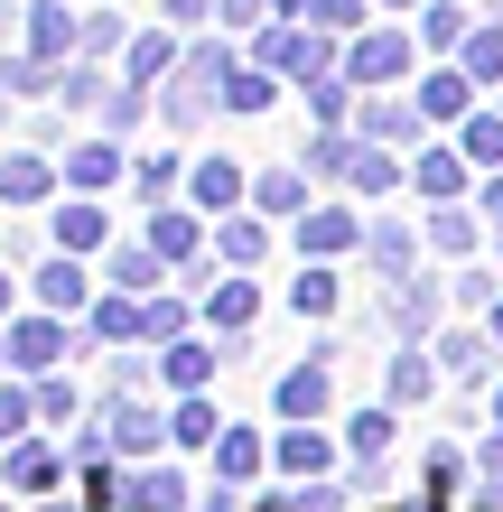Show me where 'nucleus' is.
<instances>
[{
  "label": "nucleus",
  "mask_w": 503,
  "mask_h": 512,
  "mask_svg": "<svg viewBox=\"0 0 503 512\" xmlns=\"http://www.w3.org/2000/svg\"><path fill=\"white\" fill-rule=\"evenodd\" d=\"M0 345H10V373H19V382H38V373H56V364L75 354V317H56V308L28 298L19 317H0Z\"/></svg>",
  "instance_id": "nucleus-3"
},
{
  "label": "nucleus",
  "mask_w": 503,
  "mask_h": 512,
  "mask_svg": "<svg viewBox=\"0 0 503 512\" xmlns=\"http://www.w3.org/2000/svg\"><path fill=\"white\" fill-rule=\"evenodd\" d=\"M56 168H66V187L75 196H112V187H131V149L112 140V131H84L56 149Z\"/></svg>",
  "instance_id": "nucleus-8"
},
{
  "label": "nucleus",
  "mask_w": 503,
  "mask_h": 512,
  "mask_svg": "<svg viewBox=\"0 0 503 512\" xmlns=\"http://www.w3.org/2000/svg\"><path fill=\"white\" fill-rule=\"evenodd\" d=\"M494 429H503V382H494Z\"/></svg>",
  "instance_id": "nucleus-60"
},
{
  "label": "nucleus",
  "mask_w": 503,
  "mask_h": 512,
  "mask_svg": "<svg viewBox=\"0 0 503 512\" xmlns=\"http://www.w3.org/2000/svg\"><path fill=\"white\" fill-rule=\"evenodd\" d=\"M289 233H299V252H308V261H345V252H364V215H354V205H308Z\"/></svg>",
  "instance_id": "nucleus-15"
},
{
  "label": "nucleus",
  "mask_w": 503,
  "mask_h": 512,
  "mask_svg": "<svg viewBox=\"0 0 503 512\" xmlns=\"http://www.w3.org/2000/svg\"><path fill=\"white\" fill-rule=\"evenodd\" d=\"M410 103H420L429 122H448V131H457L466 112H476V75H466L457 56H448V66H438V75H420V84H410Z\"/></svg>",
  "instance_id": "nucleus-20"
},
{
  "label": "nucleus",
  "mask_w": 503,
  "mask_h": 512,
  "mask_svg": "<svg viewBox=\"0 0 503 512\" xmlns=\"http://www.w3.org/2000/svg\"><path fill=\"white\" fill-rule=\"evenodd\" d=\"M364 261H373V280H401V270H420V233L401 215H373L364 224Z\"/></svg>",
  "instance_id": "nucleus-23"
},
{
  "label": "nucleus",
  "mask_w": 503,
  "mask_h": 512,
  "mask_svg": "<svg viewBox=\"0 0 503 512\" xmlns=\"http://www.w3.org/2000/svg\"><path fill=\"white\" fill-rule=\"evenodd\" d=\"M215 438H224L215 401H205V391H177V410H168V447H215Z\"/></svg>",
  "instance_id": "nucleus-38"
},
{
  "label": "nucleus",
  "mask_w": 503,
  "mask_h": 512,
  "mask_svg": "<svg viewBox=\"0 0 503 512\" xmlns=\"http://www.w3.org/2000/svg\"><path fill=\"white\" fill-rule=\"evenodd\" d=\"M159 382V345H103V391H150Z\"/></svg>",
  "instance_id": "nucleus-40"
},
{
  "label": "nucleus",
  "mask_w": 503,
  "mask_h": 512,
  "mask_svg": "<svg viewBox=\"0 0 503 512\" xmlns=\"http://www.w3.org/2000/svg\"><path fill=\"white\" fill-rule=\"evenodd\" d=\"M494 298H503L494 270H466V280H457V308H494Z\"/></svg>",
  "instance_id": "nucleus-56"
},
{
  "label": "nucleus",
  "mask_w": 503,
  "mask_h": 512,
  "mask_svg": "<svg viewBox=\"0 0 503 512\" xmlns=\"http://www.w3.org/2000/svg\"><path fill=\"white\" fill-rule=\"evenodd\" d=\"M196 326V308H187V289H150V345H168V336H187Z\"/></svg>",
  "instance_id": "nucleus-48"
},
{
  "label": "nucleus",
  "mask_w": 503,
  "mask_h": 512,
  "mask_svg": "<svg viewBox=\"0 0 503 512\" xmlns=\"http://www.w3.org/2000/svg\"><path fill=\"white\" fill-rule=\"evenodd\" d=\"M215 364H224V354L205 345L196 326H187V336H168V345H159V382H168V391H205V382H215Z\"/></svg>",
  "instance_id": "nucleus-24"
},
{
  "label": "nucleus",
  "mask_w": 503,
  "mask_h": 512,
  "mask_svg": "<svg viewBox=\"0 0 503 512\" xmlns=\"http://www.w3.org/2000/svg\"><path fill=\"white\" fill-rule=\"evenodd\" d=\"M457 66L476 75V84H503V19H485V28H466V38H457Z\"/></svg>",
  "instance_id": "nucleus-42"
},
{
  "label": "nucleus",
  "mask_w": 503,
  "mask_h": 512,
  "mask_svg": "<svg viewBox=\"0 0 503 512\" xmlns=\"http://www.w3.org/2000/svg\"><path fill=\"white\" fill-rule=\"evenodd\" d=\"M438 308H448V289L420 280V270L382 280V317H392V336H401V345H429V336H438Z\"/></svg>",
  "instance_id": "nucleus-10"
},
{
  "label": "nucleus",
  "mask_w": 503,
  "mask_h": 512,
  "mask_svg": "<svg viewBox=\"0 0 503 512\" xmlns=\"http://www.w3.org/2000/svg\"><path fill=\"white\" fill-rule=\"evenodd\" d=\"M252 512H299V503H252Z\"/></svg>",
  "instance_id": "nucleus-61"
},
{
  "label": "nucleus",
  "mask_w": 503,
  "mask_h": 512,
  "mask_svg": "<svg viewBox=\"0 0 503 512\" xmlns=\"http://www.w3.org/2000/svg\"><path fill=\"white\" fill-rule=\"evenodd\" d=\"M494 252H503V224H494Z\"/></svg>",
  "instance_id": "nucleus-64"
},
{
  "label": "nucleus",
  "mask_w": 503,
  "mask_h": 512,
  "mask_svg": "<svg viewBox=\"0 0 503 512\" xmlns=\"http://www.w3.org/2000/svg\"><path fill=\"white\" fill-rule=\"evenodd\" d=\"M392 429H401L392 410H354V419H345V447H354V457H382V447H392Z\"/></svg>",
  "instance_id": "nucleus-49"
},
{
  "label": "nucleus",
  "mask_w": 503,
  "mask_h": 512,
  "mask_svg": "<svg viewBox=\"0 0 503 512\" xmlns=\"http://www.w3.org/2000/svg\"><path fill=\"white\" fill-rule=\"evenodd\" d=\"M354 131H364V140H392L401 159H410L420 131H429V112L410 103V94H392V84H373V94H354Z\"/></svg>",
  "instance_id": "nucleus-12"
},
{
  "label": "nucleus",
  "mask_w": 503,
  "mask_h": 512,
  "mask_svg": "<svg viewBox=\"0 0 503 512\" xmlns=\"http://www.w3.org/2000/svg\"><path fill=\"white\" fill-rule=\"evenodd\" d=\"M84 345H150V298L131 289H94V308H84Z\"/></svg>",
  "instance_id": "nucleus-13"
},
{
  "label": "nucleus",
  "mask_w": 503,
  "mask_h": 512,
  "mask_svg": "<svg viewBox=\"0 0 503 512\" xmlns=\"http://www.w3.org/2000/svg\"><path fill=\"white\" fill-rule=\"evenodd\" d=\"M252 56L271 75H289V84H317V75L345 66V38H336V28H317V19H261L252 28Z\"/></svg>",
  "instance_id": "nucleus-2"
},
{
  "label": "nucleus",
  "mask_w": 503,
  "mask_h": 512,
  "mask_svg": "<svg viewBox=\"0 0 503 512\" xmlns=\"http://www.w3.org/2000/svg\"><path fill=\"white\" fill-rule=\"evenodd\" d=\"M205 326H215V336H252V326H261L252 270H243V280H215V289H205Z\"/></svg>",
  "instance_id": "nucleus-26"
},
{
  "label": "nucleus",
  "mask_w": 503,
  "mask_h": 512,
  "mask_svg": "<svg viewBox=\"0 0 503 512\" xmlns=\"http://www.w3.org/2000/svg\"><path fill=\"white\" fill-rule=\"evenodd\" d=\"M252 205H261L271 224H299V215H308V168H261V177H252Z\"/></svg>",
  "instance_id": "nucleus-32"
},
{
  "label": "nucleus",
  "mask_w": 503,
  "mask_h": 512,
  "mask_svg": "<svg viewBox=\"0 0 503 512\" xmlns=\"http://www.w3.org/2000/svg\"><path fill=\"white\" fill-rule=\"evenodd\" d=\"M280 84H289V75H271L261 56H252V66L233 56V75H224V112H271V103H280Z\"/></svg>",
  "instance_id": "nucleus-36"
},
{
  "label": "nucleus",
  "mask_w": 503,
  "mask_h": 512,
  "mask_svg": "<svg viewBox=\"0 0 503 512\" xmlns=\"http://www.w3.org/2000/svg\"><path fill=\"white\" fill-rule=\"evenodd\" d=\"M66 447H47V438H10L0 447V494H19V503H47L56 485H66Z\"/></svg>",
  "instance_id": "nucleus-9"
},
{
  "label": "nucleus",
  "mask_w": 503,
  "mask_h": 512,
  "mask_svg": "<svg viewBox=\"0 0 503 512\" xmlns=\"http://www.w3.org/2000/svg\"><path fill=\"white\" fill-rule=\"evenodd\" d=\"M47 243H56V252H84V261H103V243H112V205L66 187V196L47 205Z\"/></svg>",
  "instance_id": "nucleus-11"
},
{
  "label": "nucleus",
  "mask_w": 503,
  "mask_h": 512,
  "mask_svg": "<svg viewBox=\"0 0 503 512\" xmlns=\"http://www.w3.org/2000/svg\"><path fill=\"white\" fill-rule=\"evenodd\" d=\"M457 38H466V10H457V0H420V47H448L457 56Z\"/></svg>",
  "instance_id": "nucleus-47"
},
{
  "label": "nucleus",
  "mask_w": 503,
  "mask_h": 512,
  "mask_svg": "<svg viewBox=\"0 0 503 512\" xmlns=\"http://www.w3.org/2000/svg\"><path fill=\"white\" fill-rule=\"evenodd\" d=\"M271 19V0H215V28H261Z\"/></svg>",
  "instance_id": "nucleus-55"
},
{
  "label": "nucleus",
  "mask_w": 503,
  "mask_h": 512,
  "mask_svg": "<svg viewBox=\"0 0 503 512\" xmlns=\"http://www.w3.org/2000/svg\"><path fill=\"white\" fill-rule=\"evenodd\" d=\"M28 401H38V429H66V419L84 410V391L66 373H38V382H28Z\"/></svg>",
  "instance_id": "nucleus-45"
},
{
  "label": "nucleus",
  "mask_w": 503,
  "mask_h": 512,
  "mask_svg": "<svg viewBox=\"0 0 503 512\" xmlns=\"http://www.w3.org/2000/svg\"><path fill=\"white\" fill-rule=\"evenodd\" d=\"M28 140H38V149H66V140H75V112H66V103L38 112V122H28Z\"/></svg>",
  "instance_id": "nucleus-52"
},
{
  "label": "nucleus",
  "mask_w": 503,
  "mask_h": 512,
  "mask_svg": "<svg viewBox=\"0 0 503 512\" xmlns=\"http://www.w3.org/2000/svg\"><path fill=\"white\" fill-rule=\"evenodd\" d=\"M410 66H420V38H410V28H354V38H345V75H354V94H373V84H401Z\"/></svg>",
  "instance_id": "nucleus-5"
},
{
  "label": "nucleus",
  "mask_w": 503,
  "mask_h": 512,
  "mask_svg": "<svg viewBox=\"0 0 503 512\" xmlns=\"http://www.w3.org/2000/svg\"><path fill=\"white\" fill-rule=\"evenodd\" d=\"M457 475H466L457 447H429V494H457Z\"/></svg>",
  "instance_id": "nucleus-54"
},
{
  "label": "nucleus",
  "mask_w": 503,
  "mask_h": 512,
  "mask_svg": "<svg viewBox=\"0 0 503 512\" xmlns=\"http://www.w3.org/2000/svg\"><path fill=\"white\" fill-rule=\"evenodd\" d=\"M0 317H19V270L0 261Z\"/></svg>",
  "instance_id": "nucleus-57"
},
{
  "label": "nucleus",
  "mask_w": 503,
  "mask_h": 512,
  "mask_svg": "<svg viewBox=\"0 0 503 512\" xmlns=\"http://www.w3.org/2000/svg\"><path fill=\"white\" fill-rule=\"evenodd\" d=\"M75 38H84V10H66V0H28L19 47H38V56H56V66H66V56H75Z\"/></svg>",
  "instance_id": "nucleus-19"
},
{
  "label": "nucleus",
  "mask_w": 503,
  "mask_h": 512,
  "mask_svg": "<svg viewBox=\"0 0 503 512\" xmlns=\"http://www.w3.org/2000/svg\"><path fill=\"white\" fill-rule=\"evenodd\" d=\"M382 391H392V410L429 401V391H438V364H429V345H401V354H392V373H382Z\"/></svg>",
  "instance_id": "nucleus-37"
},
{
  "label": "nucleus",
  "mask_w": 503,
  "mask_h": 512,
  "mask_svg": "<svg viewBox=\"0 0 503 512\" xmlns=\"http://www.w3.org/2000/svg\"><path fill=\"white\" fill-rule=\"evenodd\" d=\"M364 10H373V0H308V19L336 28V38H354V28H364Z\"/></svg>",
  "instance_id": "nucleus-51"
},
{
  "label": "nucleus",
  "mask_w": 503,
  "mask_h": 512,
  "mask_svg": "<svg viewBox=\"0 0 503 512\" xmlns=\"http://www.w3.org/2000/svg\"><path fill=\"white\" fill-rule=\"evenodd\" d=\"M103 438H112V457H122V466H140V457H159V447H168V410L150 401V391H103Z\"/></svg>",
  "instance_id": "nucleus-4"
},
{
  "label": "nucleus",
  "mask_w": 503,
  "mask_h": 512,
  "mask_svg": "<svg viewBox=\"0 0 503 512\" xmlns=\"http://www.w3.org/2000/svg\"><path fill=\"white\" fill-rule=\"evenodd\" d=\"M215 252H224V270H261V261H271V215H261V205L215 215Z\"/></svg>",
  "instance_id": "nucleus-17"
},
{
  "label": "nucleus",
  "mask_w": 503,
  "mask_h": 512,
  "mask_svg": "<svg viewBox=\"0 0 503 512\" xmlns=\"http://www.w3.org/2000/svg\"><path fill=\"white\" fill-rule=\"evenodd\" d=\"M401 177H410V168L392 159V140H354V168H345V187H354V196H392Z\"/></svg>",
  "instance_id": "nucleus-34"
},
{
  "label": "nucleus",
  "mask_w": 503,
  "mask_h": 512,
  "mask_svg": "<svg viewBox=\"0 0 503 512\" xmlns=\"http://www.w3.org/2000/svg\"><path fill=\"white\" fill-rule=\"evenodd\" d=\"M177 187H187V168H177V149H150V159H131V196H140V205H168Z\"/></svg>",
  "instance_id": "nucleus-41"
},
{
  "label": "nucleus",
  "mask_w": 503,
  "mask_h": 512,
  "mask_svg": "<svg viewBox=\"0 0 503 512\" xmlns=\"http://www.w3.org/2000/svg\"><path fill=\"white\" fill-rule=\"evenodd\" d=\"M103 94H112V66H94V56H66V66H56V103H66L75 122H94Z\"/></svg>",
  "instance_id": "nucleus-29"
},
{
  "label": "nucleus",
  "mask_w": 503,
  "mask_h": 512,
  "mask_svg": "<svg viewBox=\"0 0 503 512\" xmlns=\"http://www.w3.org/2000/svg\"><path fill=\"white\" fill-rule=\"evenodd\" d=\"M103 289H131V298H150V289H168L177 270H168V252L150 243V233H140V243H103Z\"/></svg>",
  "instance_id": "nucleus-14"
},
{
  "label": "nucleus",
  "mask_w": 503,
  "mask_h": 512,
  "mask_svg": "<svg viewBox=\"0 0 503 512\" xmlns=\"http://www.w3.org/2000/svg\"><path fill=\"white\" fill-rule=\"evenodd\" d=\"M224 75H233V28H196L187 56L159 75V131H205L224 112Z\"/></svg>",
  "instance_id": "nucleus-1"
},
{
  "label": "nucleus",
  "mask_w": 503,
  "mask_h": 512,
  "mask_svg": "<svg viewBox=\"0 0 503 512\" xmlns=\"http://www.w3.org/2000/svg\"><path fill=\"white\" fill-rule=\"evenodd\" d=\"M354 140H364L354 122H317V131L299 140V168H308V177H336V187H345V168H354Z\"/></svg>",
  "instance_id": "nucleus-28"
},
{
  "label": "nucleus",
  "mask_w": 503,
  "mask_h": 512,
  "mask_svg": "<svg viewBox=\"0 0 503 512\" xmlns=\"http://www.w3.org/2000/svg\"><path fill=\"white\" fill-rule=\"evenodd\" d=\"M410 187H420L429 205L466 196V149H410Z\"/></svg>",
  "instance_id": "nucleus-31"
},
{
  "label": "nucleus",
  "mask_w": 503,
  "mask_h": 512,
  "mask_svg": "<svg viewBox=\"0 0 503 512\" xmlns=\"http://www.w3.org/2000/svg\"><path fill=\"white\" fill-rule=\"evenodd\" d=\"M327 457H336V447H327L317 419H289V429L271 438V466H280V475H327Z\"/></svg>",
  "instance_id": "nucleus-30"
},
{
  "label": "nucleus",
  "mask_w": 503,
  "mask_h": 512,
  "mask_svg": "<svg viewBox=\"0 0 503 512\" xmlns=\"http://www.w3.org/2000/svg\"><path fill=\"white\" fill-rule=\"evenodd\" d=\"M457 149H466V168H503V112H466Z\"/></svg>",
  "instance_id": "nucleus-43"
},
{
  "label": "nucleus",
  "mask_w": 503,
  "mask_h": 512,
  "mask_svg": "<svg viewBox=\"0 0 503 512\" xmlns=\"http://www.w3.org/2000/svg\"><path fill=\"white\" fill-rule=\"evenodd\" d=\"M392 512H429V503H392Z\"/></svg>",
  "instance_id": "nucleus-63"
},
{
  "label": "nucleus",
  "mask_w": 503,
  "mask_h": 512,
  "mask_svg": "<svg viewBox=\"0 0 503 512\" xmlns=\"http://www.w3.org/2000/svg\"><path fill=\"white\" fill-rule=\"evenodd\" d=\"M261 466H271V447H261L252 429H224L215 438V485H252Z\"/></svg>",
  "instance_id": "nucleus-39"
},
{
  "label": "nucleus",
  "mask_w": 503,
  "mask_h": 512,
  "mask_svg": "<svg viewBox=\"0 0 503 512\" xmlns=\"http://www.w3.org/2000/svg\"><path fill=\"white\" fill-rule=\"evenodd\" d=\"M94 289H103V270L84 261V252H38V270H28V298H38V308H56V317H84L94 308Z\"/></svg>",
  "instance_id": "nucleus-6"
},
{
  "label": "nucleus",
  "mask_w": 503,
  "mask_h": 512,
  "mask_svg": "<svg viewBox=\"0 0 503 512\" xmlns=\"http://www.w3.org/2000/svg\"><path fill=\"white\" fill-rule=\"evenodd\" d=\"M150 243L168 252V270H177V261H196V252H205V215H196V205H177V196L150 205Z\"/></svg>",
  "instance_id": "nucleus-27"
},
{
  "label": "nucleus",
  "mask_w": 503,
  "mask_h": 512,
  "mask_svg": "<svg viewBox=\"0 0 503 512\" xmlns=\"http://www.w3.org/2000/svg\"><path fill=\"white\" fill-rule=\"evenodd\" d=\"M289 308H299V317H327L336 308V261H308V280L289 289Z\"/></svg>",
  "instance_id": "nucleus-50"
},
{
  "label": "nucleus",
  "mask_w": 503,
  "mask_h": 512,
  "mask_svg": "<svg viewBox=\"0 0 503 512\" xmlns=\"http://www.w3.org/2000/svg\"><path fill=\"white\" fill-rule=\"evenodd\" d=\"M271 401H280V419H327V401H336V364H327V354H308V364H289Z\"/></svg>",
  "instance_id": "nucleus-16"
},
{
  "label": "nucleus",
  "mask_w": 503,
  "mask_h": 512,
  "mask_svg": "<svg viewBox=\"0 0 503 512\" xmlns=\"http://www.w3.org/2000/svg\"><path fill=\"white\" fill-rule=\"evenodd\" d=\"M66 196V168H56V149H0V205H19V215H47V205Z\"/></svg>",
  "instance_id": "nucleus-7"
},
{
  "label": "nucleus",
  "mask_w": 503,
  "mask_h": 512,
  "mask_svg": "<svg viewBox=\"0 0 503 512\" xmlns=\"http://www.w3.org/2000/svg\"><path fill=\"white\" fill-rule=\"evenodd\" d=\"M476 233H485V215H466L457 196H448V205H438V215H429V243H438V252H457V261L476 252Z\"/></svg>",
  "instance_id": "nucleus-44"
},
{
  "label": "nucleus",
  "mask_w": 503,
  "mask_h": 512,
  "mask_svg": "<svg viewBox=\"0 0 503 512\" xmlns=\"http://www.w3.org/2000/svg\"><path fill=\"white\" fill-rule=\"evenodd\" d=\"M429 354H438V373H448V382H494V326H448Z\"/></svg>",
  "instance_id": "nucleus-22"
},
{
  "label": "nucleus",
  "mask_w": 503,
  "mask_h": 512,
  "mask_svg": "<svg viewBox=\"0 0 503 512\" xmlns=\"http://www.w3.org/2000/svg\"><path fill=\"white\" fill-rule=\"evenodd\" d=\"M28 429H38V401H28V382H19V373H0V447L28 438Z\"/></svg>",
  "instance_id": "nucleus-46"
},
{
  "label": "nucleus",
  "mask_w": 503,
  "mask_h": 512,
  "mask_svg": "<svg viewBox=\"0 0 503 512\" xmlns=\"http://www.w3.org/2000/svg\"><path fill=\"white\" fill-rule=\"evenodd\" d=\"M382 10H420V0H382Z\"/></svg>",
  "instance_id": "nucleus-62"
},
{
  "label": "nucleus",
  "mask_w": 503,
  "mask_h": 512,
  "mask_svg": "<svg viewBox=\"0 0 503 512\" xmlns=\"http://www.w3.org/2000/svg\"><path fill=\"white\" fill-rule=\"evenodd\" d=\"M177 56H187V28H140V38L122 47V75H131V84H150V94H159V75L177 66Z\"/></svg>",
  "instance_id": "nucleus-25"
},
{
  "label": "nucleus",
  "mask_w": 503,
  "mask_h": 512,
  "mask_svg": "<svg viewBox=\"0 0 503 512\" xmlns=\"http://www.w3.org/2000/svg\"><path fill=\"white\" fill-rule=\"evenodd\" d=\"M271 10H280V19H308V0H271Z\"/></svg>",
  "instance_id": "nucleus-58"
},
{
  "label": "nucleus",
  "mask_w": 503,
  "mask_h": 512,
  "mask_svg": "<svg viewBox=\"0 0 503 512\" xmlns=\"http://www.w3.org/2000/svg\"><path fill=\"white\" fill-rule=\"evenodd\" d=\"M0 94H19V103H56V56H38V47L0 56Z\"/></svg>",
  "instance_id": "nucleus-35"
},
{
  "label": "nucleus",
  "mask_w": 503,
  "mask_h": 512,
  "mask_svg": "<svg viewBox=\"0 0 503 512\" xmlns=\"http://www.w3.org/2000/svg\"><path fill=\"white\" fill-rule=\"evenodd\" d=\"M485 326H494V345H503V298H494V308H485Z\"/></svg>",
  "instance_id": "nucleus-59"
},
{
  "label": "nucleus",
  "mask_w": 503,
  "mask_h": 512,
  "mask_svg": "<svg viewBox=\"0 0 503 512\" xmlns=\"http://www.w3.org/2000/svg\"><path fill=\"white\" fill-rule=\"evenodd\" d=\"M122 47H131V19L112 10V0H94V10H84V38H75V56H94V66H112V75H122Z\"/></svg>",
  "instance_id": "nucleus-33"
},
{
  "label": "nucleus",
  "mask_w": 503,
  "mask_h": 512,
  "mask_svg": "<svg viewBox=\"0 0 503 512\" xmlns=\"http://www.w3.org/2000/svg\"><path fill=\"white\" fill-rule=\"evenodd\" d=\"M159 19H168V28H187V38H196V28L215 19V0H159Z\"/></svg>",
  "instance_id": "nucleus-53"
},
{
  "label": "nucleus",
  "mask_w": 503,
  "mask_h": 512,
  "mask_svg": "<svg viewBox=\"0 0 503 512\" xmlns=\"http://www.w3.org/2000/svg\"><path fill=\"white\" fill-rule=\"evenodd\" d=\"M122 512H187V475L159 466V457L122 466Z\"/></svg>",
  "instance_id": "nucleus-18"
},
{
  "label": "nucleus",
  "mask_w": 503,
  "mask_h": 512,
  "mask_svg": "<svg viewBox=\"0 0 503 512\" xmlns=\"http://www.w3.org/2000/svg\"><path fill=\"white\" fill-rule=\"evenodd\" d=\"M187 205H196V215H233V205H252V177L233 159H196L187 168Z\"/></svg>",
  "instance_id": "nucleus-21"
}]
</instances>
